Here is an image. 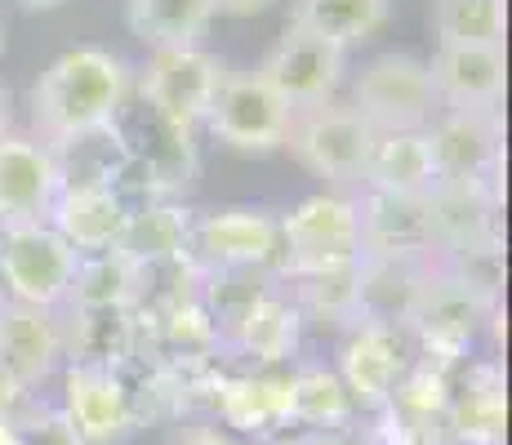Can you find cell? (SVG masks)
Masks as SVG:
<instances>
[{
    "instance_id": "1",
    "label": "cell",
    "mask_w": 512,
    "mask_h": 445,
    "mask_svg": "<svg viewBox=\"0 0 512 445\" xmlns=\"http://www.w3.org/2000/svg\"><path fill=\"white\" fill-rule=\"evenodd\" d=\"M130 94H134V72L125 58L94 45L67 49L63 58H54L45 67L41 81L32 85V98H27L36 143H54L63 134L112 125Z\"/></svg>"
},
{
    "instance_id": "2",
    "label": "cell",
    "mask_w": 512,
    "mask_h": 445,
    "mask_svg": "<svg viewBox=\"0 0 512 445\" xmlns=\"http://www.w3.org/2000/svg\"><path fill=\"white\" fill-rule=\"evenodd\" d=\"M121 143L130 152V174L121 183V196L130 205L147 201H174L196 183L201 170V152H196V130L161 116L139 94L125 98L121 116H116Z\"/></svg>"
},
{
    "instance_id": "3",
    "label": "cell",
    "mask_w": 512,
    "mask_h": 445,
    "mask_svg": "<svg viewBox=\"0 0 512 445\" xmlns=\"http://www.w3.org/2000/svg\"><path fill=\"white\" fill-rule=\"evenodd\" d=\"M499 312H504V299H490L477 285L459 281L455 272H446V267L432 259L428 276L419 285V299L401 330L410 334L419 356H432L441 365H459L472 356L477 339L490 330V321Z\"/></svg>"
},
{
    "instance_id": "4",
    "label": "cell",
    "mask_w": 512,
    "mask_h": 445,
    "mask_svg": "<svg viewBox=\"0 0 512 445\" xmlns=\"http://www.w3.org/2000/svg\"><path fill=\"white\" fill-rule=\"evenodd\" d=\"M370 143L374 130L361 121L357 107L339 103V98L317 107H299L290 116V130H285V147L294 152V161L308 174L326 178L330 187H361Z\"/></svg>"
},
{
    "instance_id": "5",
    "label": "cell",
    "mask_w": 512,
    "mask_h": 445,
    "mask_svg": "<svg viewBox=\"0 0 512 445\" xmlns=\"http://www.w3.org/2000/svg\"><path fill=\"white\" fill-rule=\"evenodd\" d=\"M352 107L374 134H397V130H428L432 116L441 112L437 94H432L428 63L406 49H388L374 54L352 81Z\"/></svg>"
},
{
    "instance_id": "6",
    "label": "cell",
    "mask_w": 512,
    "mask_h": 445,
    "mask_svg": "<svg viewBox=\"0 0 512 445\" xmlns=\"http://www.w3.org/2000/svg\"><path fill=\"white\" fill-rule=\"evenodd\" d=\"M81 254L49 223L0 227V290L23 308H63Z\"/></svg>"
},
{
    "instance_id": "7",
    "label": "cell",
    "mask_w": 512,
    "mask_h": 445,
    "mask_svg": "<svg viewBox=\"0 0 512 445\" xmlns=\"http://www.w3.org/2000/svg\"><path fill=\"white\" fill-rule=\"evenodd\" d=\"M277 223H281V276L361 263V227L352 196L343 192L303 196Z\"/></svg>"
},
{
    "instance_id": "8",
    "label": "cell",
    "mask_w": 512,
    "mask_h": 445,
    "mask_svg": "<svg viewBox=\"0 0 512 445\" xmlns=\"http://www.w3.org/2000/svg\"><path fill=\"white\" fill-rule=\"evenodd\" d=\"M187 259L201 272H277L281 276V223L268 210L228 205L196 214Z\"/></svg>"
},
{
    "instance_id": "9",
    "label": "cell",
    "mask_w": 512,
    "mask_h": 445,
    "mask_svg": "<svg viewBox=\"0 0 512 445\" xmlns=\"http://www.w3.org/2000/svg\"><path fill=\"white\" fill-rule=\"evenodd\" d=\"M223 76H228V63H223L219 54H205L201 45L152 49L147 67L134 76V94H139L143 103H152L161 116L196 130V125H205V116H210Z\"/></svg>"
},
{
    "instance_id": "10",
    "label": "cell",
    "mask_w": 512,
    "mask_h": 445,
    "mask_svg": "<svg viewBox=\"0 0 512 445\" xmlns=\"http://www.w3.org/2000/svg\"><path fill=\"white\" fill-rule=\"evenodd\" d=\"M415 361V343L401 325H383V321H357L343 330L339 343V383L348 388L357 414H374L392 401L406 365Z\"/></svg>"
},
{
    "instance_id": "11",
    "label": "cell",
    "mask_w": 512,
    "mask_h": 445,
    "mask_svg": "<svg viewBox=\"0 0 512 445\" xmlns=\"http://www.w3.org/2000/svg\"><path fill=\"white\" fill-rule=\"evenodd\" d=\"M423 134L437 183L504 187V112H437Z\"/></svg>"
},
{
    "instance_id": "12",
    "label": "cell",
    "mask_w": 512,
    "mask_h": 445,
    "mask_svg": "<svg viewBox=\"0 0 512 445\" xmlns=\"http://www.w3.org/2000/svg\"><path fill=\"white\" fill-rule=\"evenodd\" d=\"M63 419L76 428L85 445H130L139 432V414L130 405L116 365H85L67 361L63 370Z\"/></svg>"
},
{
    "instance_id": "13",
    "label": "cell",
    "mask_w": 512,
    "mask_h": 445,
    "mask_svg": "<svg viewBox=\"0 0 512 445\" xmlns=\"http://www.w3.org/2000/svg\"><path fill=\"white\" fill-rule=\"evenodd\" d=\"M290 107L268 89L259 72H228L205 116L210 134L236 152H277L290 130Z\"/></svg>"
},
{
    "instance_id": "14",
    "label": "cell",
    "mask_w": 512,
    "mask_h": 445,
    "mask_svg": "<svg viewBox=\"0 0 512 445\" xmlns=\"http://www.w3.org/2000/svg\"><path fill=\"white\" fill-rule=\"evenodd\" d=\"M259 76L268 81V89L290 112L330 103L334 89L343 81V49L321 41V36H312V32H303V27L285 23L281 41L268 49Z\"/></svg>"
},
{
    "instance_id": "15",
    "label": "cell",
    "mask_w": 512,
    "mask_h": 445,
    "mask_svg": "<svg viewBox=\"0 0 512 445\" xmlns=\"http://www.w3.org/2000/svg\"><path fill=\"white\" fill-rule=\"evenodd\" d=\"M450 445H504L508 441V379L495 356H468L450 370L446 401Z\"/></svg>"
},
{
    "instance_id": "16",
    "label": "cell",
    "mask_w": 512,
    "mask_h": 445,
    "mask_svg": "<svg viewBox=\"0 0 512 445\" xmlns=\"http://www.w3.org/2000/svg\"><path fill=\"white\" fill-rule=\"evenodd\" d=\"M303 343V316L285 285H268L236 321L223 330V352L241 370H285Z\"/></svg>"
},
{
    "instance_id": "17",
    "label": "cell",
    "mask_w": 512,
    "mask_h": 445,
    "mask_svg": "<svg viewBox=\"0 0 512 445\" xmlns=\"http://www.w3.org/2000/svg\"><path fill=\"white\" fill-rule=\"evenodd\" d=\"M219 428L241 441H272L290 432V365L285 370H241L228 365L214 392Z\"/></svg>"
},
{
    "instance_id": "18",
    "label": "cell",
    "mask_w": 512,
    "mask_h": 445,
    "mask_svg": "<svg viewBox=\"0 0 512 445\" xmlns=\"http://www.w3.org/2000/svg\"><path fill=\"white\" fill-rule=\"evenodd\" d=\"M357 201V227H361V259H388V263H432L437 241H432L428 201L423 196H388L366 192Z\"/></svg>"
},
{
    "instance_id": "19",
    "label": "cell",
    "mask_w": 512,
    "mask_h": 445,
    "mask_svg": "<svg viewBox=\"0 0 512 445\" xmlns=\"http://www.w3.org/2000/svg\"><path fill=\"white\" fill-rule=\"evenodd\" d=\"M428 223L437 254L504 245V187L490 183H432Z\"/></svg>"
},
{
    "instance_id": "20",
    "label": "cell",
    "mask_w": 512,
    "mask_h": 445,
    "mask_svg": "<svg viewBox=\"0 0 512 445\" xmlns=\"http://www.w3.org/2000/svg\"><path fill=\"white\" fill-rule=\"evenodd\" d=\"M432 76L441 112H499L508 89L504 49H472V45H437L423 58Z\"/></svg>"
},
{
    "instance_id": "21",
    "label": "cell",
    "mask_w": 512,
    "mask_h": 445,
    "mask_svg": "<svg viewBox=\"0 0 512 445\" xmlns=\"http://www.w3.org/2000/svg\"><path fill=\"white\" fill-rule=\"evenodd\" d=\"M0 365H5L23 388L41 392L45 383L67 365L63 312L9 303L5 316H0Z\"/></svg>"
},
{
    "instance_id": "22",
    "label": "cell",
    "mask_w": 512,
    "mask_h": 445,
    "mask_svg": "<svg viewBox=\"0 0 512 445\" xmlns=\"http://www.w3.org/2000/svg\"><path fill=\"white\" fill-rule=\"evenodd\" d=\"M58 196V174L49 147L23 134L0 138V227L45 223Z\"/></svg>"
},
{
    "instance_id": "23",
    "label": "cell",
    "mask_w": 512,
    "mask_h": 445,
    "mask_svg": "<svg viewBox=\"0 0 512 445\" xmlns=\"http://www.w3.org/2000/svg\"><path fill=\"white\" fill-rule=\"evenodd\" d=\"M45 223L76 254H103L121 245V232L130 223V201L112 187H58Z\"/></svg>"
},
{
    "instance_id": "24",
    "label": "cell",
    "mask_w": 512,
    "mask_h": 445,
    "mask_svg": "<svg viewBox=\"0 0 512 445\" xmlns=\"http://www.w3.org/2000/svg\"><path fill=\"white\" fill-rule=\"evenodd\" d=\"M45 147L49 161H54L58 187H112V192H121L125 174H130V152H125L116 121L63 134Z\"/></svg>"
},
{
    "instance_id": "25",
    "label": "cell",
    "mask_w": 512,
    "mask_h": 445,
    "mask_svg": "<svg viewBox=\"0 0 512 445\" xmlns=\"http://www.w3.org/2000/svg\"><path fill=\"white\" fill-rule=\"evenodd\" d=\"M437 183V165L428 152V134L423 130H397V134H374L366 174L361 187L366 192L388 196H428Z\"/></svg>"
},
{
    "instance_id": "26",
    "label": "cell",
    "mask_w": 512,
    "mask_h": 445,
    "mask_svg": "<svg viewBox=\"0 0 512 445\" xmlns=\"http://www.w3.org/2000/svg\"><path fill=\"white\" fill-rule=\"evenodd\" d=\"M357 405L330 365H290V428L299 432H352Z\"/></svg>"
},
{
    "instance_id": "27",
    "label": "cell",
    "mask_w": 512,
    "mask_h": 445,
    "mask_svg": "<svg viewBox=\"0 0 512 445\" xmlns=\"http://www.w3.org/2000/svg\"><path fill=\"white\" fill-rule=\"evenodd\" d=\"M281 285L294 299V308H299L303 325L321 321V325H339V330H348V325L361 321V263L281 276Z\"/></svg>"
},
{
    "instance_id": "28",
    "label": "cell",
    "mask_w": 512,
    "mask_h": 445,
    "mask_svg": "<svg viewBox=\"0 0 512 445\" xmlns=\"http://www.w3.org/2000/svg\"><path fill=\"white\" fill-rule=\"evenodd\" d=\"M63 312V339H67V361L85 365H121L125 356L143 352V330L134 321V312Z\"/></svg>"
},
{
    "instance_id": "29",
    "label": "cell",
    "mask_w": 512,
    "mask_h": 445,
    "mask_svg": "<svg viewBox=\"0 0 512 445\" xmlns=\"http://www.w3.org/2000/svg\"><path fill=\"white\" fill-rule=\"evenodd\" d=\"M192 210L174 201H147L130 205V223L121 232L116 250L134 263H161V259H187V241H192Z\"/></svg>"
},
{
    "instance_id": "30",
    "label": "cell",
    "mask_w": 512,
    "mask_h": 445,
    "mask_svg": "<svg viewBox=\"0 0 512 445\" xmlns=\"http://www.w3.org/2000/svg\"><path fill=\"white\" fill-rule=\"evenodd\" d=\"M392 0H290V27L348 49L361 45L388 23Z\"/></svg>"
},
{
    "instance_id": "31",
    "label": "cell",
    "mask_w": 512,
    "mask_h": 445,
    "mask_svg": "<svg viewBox=\"0 0 512 445\" xmlns=\"http://www.w3.org/2000/svg\"><path fill=\"white\" fill-rule=\"evenodd\" d=\"M130 32L147 49H192L214 18L210 0H125Z\"/></svg>"
},
{
    "instance_id": "32",
    "label": "cell",
    "mask_w": 512,
    "mask_h": 445,
    "mask_svg": "<svg viewBox=\"0 0 512 445\" xmlns=\"http://www.w3.org/2000/svg\"><path fill=\"white\" fill-rule=\"evenodd\" d=\"M432 263H388L361 259V321L406 325L410 308L419 299V285Z\"/></svg>"
},
{
    "instance_id": "33",
    "label": "cell",
    "mask_w": 512,
    "mask_h": 445,
    "mask_svg": "<svg viewBox=\"0 0 512 445\" xmlns=\"http://www.w3.org/2000/svg\"><path fill=\"white\" fill-rule=\"evenodd\" d=\"M428 27L437 45L504 49L508 0H428Z\"/></svg>"
},
{
    "instance_id": "34",
    "label": "cell",
    "mask_w": 512,
    "mask_h": 445,
    "mask_svg": "<svg viewBox=\"0 0 512 445\" xmlns=\"http://www.w3.org/2000/svg\"><path fill=\"white\" fill-rule=\"evenodd\" d=\"M134 303V259H125L121 250H103V254H81L67 290L63 308L76 312H130Z\"/></svg>"
},
{
    "instance_id": "35",
    "label": "cell",
    "mask_w": 512,
    "mask_h": 445,
    "mask_svg": "<svg viewBox=\"0 0 512 445\" xmlns=\"http://www.w3.org/2000/svg\"><path fill=\"white\" fill-rule=\"evenodd\" d=\"M450 370L455 365H441L432 356H419L406 365L397 392H392L388 405H401L410 414H432V419H446V401H450Z\"/></svg>"
},
{
    "instance_id": "36",
    "label": "cell",
    "mask_w": 512,
    "mask_h": 445,
    "mask_svg": "<svg viewBox=\"0 0 512 445\" xmlns=\"http://www.w3.org/2000/svg\"><path fill=\"white\" fill-rule=\"evenodd\" d=\"M370 419H374V445H450L446 419H432V414H410L401 405H383Z\"/></svg>"
},
{
    "instance_id": "37",
    "label": "cell",
    "mask_w": 512,
    "mask_h": 445,
    "mask_svg": "<svg viewBox=\"0 0 512 445\" xmlns=\"http://www.w3.org/2000/svg\"><path fill=\"white\" fill-rule=\"evenodd\" d=\"M14 441L18 445H85L76 437V428L63 419L58 405H49L45 397H36L27 405L23 419H14Z\"/></svg>"
},
{
    "instance_id": "38",
    "label": "cell",
    "mask_w": 512,
    "mask_h": 445,
    "mask_svg": "<svg viewBox=\"0 0 512 445\" xmlns=\"http://www.w3.org/2000/svg\"><path fill=\"white\" fill-rule=\"evenodd\" d=\"M41 392H32V388H23V383L14 379V374L0 365V419L5 423H14V419H23L27 414V405H32Z\"/></svg>"
},
{
    "instance_id": "39",
    "label": "cell",
    "mask_w": 512,
    "mask_h": 445,
    "mask_svg": "<svg viewBox=\"0 0 512 445\" xmlns=\"http://www.w3.org/2000/svg\"><path fill=\"white\" fill-rule=\"evenodd\" d=\"M174 445H250V441L232 437V432H223V428H210V423H179Z\"/></svg>"
},
{
    "instance_id": "40",
    "label": "cell",
    "mask_w": 512,
    "mask_h": 445,
    "mask_svg": "<svg viewBox=\"0 0 512 445\" xmlns=\"http://www.w3.org/2000/svg\"><path fill=\"white\" fill-rule=\"evenodd\" d=\"M263 445H366V441H361L357 432H299V428H290V432H281V437H272Z\"/></svg>"
},
{
    "instance_id": "41",
    "label": "cell",
    "mask_w": 512,
    "mask_h": 445,
    "mask_svg": "<svg viewBox=\"0 0 512 445\" xmlns=\"http://www.w3.org/2000/svg\"><path fill=\"white\" fill-rule=\"evenodd\" d=\"M214 14H228V18H254L263 9H272L277 0H210Z\"/></svg>"
},
{
    "instance_id": "42",
    "label": "cell",
    "mask_w": 512,
    "mask_h": 445,
    "mask_svg": "<svg viewBox=\"0 0 512 445\" xmlns=\"http://www.w3.org/2000/svg\"><path fill=\"white\" fill-rule=\"evenodd\" d=\"M9 121H14V103H9V89H0V138L9 134Z\"/></svg>"
},
{
    "instance_id": "43",
    "label": "cell",
    "mask_w": 512,
    "mask_h": 445,
    "mask_svg": "<svg viewBox=\"0 0 512 445\" xmlns=\"http://www.w3.org/2000/svg\"><path fill=\"white\" fill-rule=\"evenodd\" d=\"M23 9H54V5H63V0H18Z\"/></svg>"
},
{
    "instance_id": "44",
    "label": "cell",
    "mask_w": 512,
    "mask_h": 445,
    "mask_svg": "<svg viewBox=\"0 0 512 445\" xmlns=\"http://www.w3.org/2000/svg\"><path fill=\"white\" fill-rule=\"evenodd\" d=\"M0 445H18L14 441V423H5V419H0Z\"/></svg>"
},
{
    "instance_id": "45",
    "label": "cell",
    "mask_w": 512,
    "mask_h": 445,
    "mask_svg": "<svg viewBox=\"0 0 512 445\" xmlns=\"http://www.w3.org/2000/svg\"><path fill=\"white\" fill-rule=\"evenodd\" d=\"M5 308H9V299H5V290H0V316H5Z\"/></svg>"
},
{
    "instance_id": "46",
    "label": "cell",
    "mask_w": 512,
    "mask_h": 445,
    "mask_svg": "<svg viewBox=\"0 0 512 445\" xmlns=\"http://www.w3.org/2000/svg\"><path fill=\"white\" fill-rule=\"evenodd\" d=\"M0 54H5V27H0Z\"/></svg>"
}]
</instances>
